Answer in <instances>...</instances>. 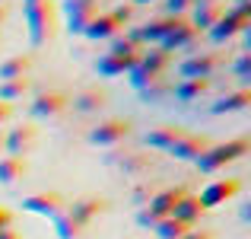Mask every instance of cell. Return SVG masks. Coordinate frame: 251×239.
I'll return each instance as SVG.
<instances>
[{
    "instance_id": "6da1fadb",
    "label": "cell",
    "mask_w": 251,
    "mask_h": 239,
    "mask_svg": "<svg viewBox=\"0 0 251 239\" xmlns=\"http://www.w3.org/2000/svg\"><path fill=\"white\" fill-rule=\"evenodd\" d=\"M169 67H172V55H169L166 48H159V45H153V48H143L140 55H137L134 67L127 70V80H130V86L140 92L147 83H153V80L166 77Z\"/></svg>"
},
{
    "instance_id": "7a4b0ae2",
    "label": "cell",
    "mask_w": 251,
    "mask_h": 239,
    "mask_svg": "<svg viewBox=\"0 0 251 239\" xmlns=\"http://www.w3.org/2000/svg\"><path fill=\"white\" fill-rule=\"evenodd\" d=\"M248 150H251L248 137H232V141H226V144H210V147L194 159V166H197L201 172H207V176H210V172H220L223 166L242 159Z\"/></svg>"
},
{
    "instance_id": "3957f363",
    "label": "cell",
    "mask_w": 251,
    "mask_h": 239,
    "mask_svg": "<svg viewBox=\"0 0 251 239\" xmlns=\"http://www.w3.org/2000/svg\"><path fill=\"white\" fill-rule=\"evenodd\" d=\"M251 26V6H226V13L220 16V23L207 32L216 45L223 42H232L235 35H245Z\"/></svg>"
},
{
    "instance_id": "277c9868",
    "label": "cell",
    "mask_w": 251,
    "mask_h": 239,
    "mask_svg": "<svg viewBox=\"0 0 251 239\" xmlns=\"http://www.w3.org/2000/svg\"><path fill=\"white\" fill-rule=\"evenodd\" d=\"M25 10V26H29V38L32 45H45L54 32V6L51 0L45 3H35V6H23Z\"/></svg>"
},
{
    "instance_id": "5b68a950",
    "label": "cell",
    "mask_w": 251,
    "mask_h": 239,
    "mask_svg": "<svg viewBox=\"0 0 251 239\" xmlns=\"http://www.w3.org/2000/svg\"><path fill=\"white\" fill-rule=\"evenodd\" d=\"M223 67V55H216V51H191V58H184L181 61V80H210L216 74V70Z\"/></svg>"
},
{
    "instance_id": "8992f818",
    "label": "cell",
    "mask_w": 251,
    "mask_h": 239,
    "mask_svg": "<svg viewBox=\"0 0 251 239\" xmlns=\"http://www.w3.org/2000/svg\"><path fill=\"white\" fill-rule=\"evenodd\" d=\"M130 128L134 124L127 118H105V121H99L89 131V144H96V147H115L124 137H130Z\"/></svg>"
},
{
    "instance_id": "52a82bcc",
    "label": "cell",
    "mask_w": 251,
    "mask_h": 239,
    "mask_svg": "<svg viewBox=\"0 0 251 239\" xmlns=\"http://www.w3.org/2000/svg\"><path fill=\"white\" fill-rule=\"evenodd\" d=\"M61 10H64V19H67V32L83 35V29L89 26V19L99 13V3L96 0H64Z\"/></svg>"
},
{
    "instance_id": "ba28073f",
    "label": "cell",
    "mask_w": 251,
    "mask_h": 239,
    "mask_svg": "<svg viewBox=\"0 0 251 239\" xmlns=\"http://www.w3.org/2000/svg\"><path fill=\"white\" fill-rule=\"evenodd\" d=\"M239 191H242V182H239V179H216V182H210L197 198H201L203 210H210V208H220V204L232 201Z\"/></svg>"
},
{
    "instance_id": "9c48e42d",
    "label": "cell",
    "mask_w": 251,
    "mask_h": 239,
    "mask_svg": "<svg viewBox=\"0 0 251 239\" xmlns=\"http://www.w3.org/2000/svg\"><path fill=\"white\" fill-rule=\"evenodd\" d=\"M223 13H226V0H201V3L191 6V19L188 23L194 26L197 32H210L216 23H220Z\"/></svg>"
},
{
    "instance_id": "30bf717a",
    "label": "cell",
    "mask_w": 251,
    "mask_h": 239,
    "mask_svg": "<svg viewBox=\"0 0 251 239\" xmlns=\"http://www.w3.org/2000/svg\"><path fill=\"white\" fill-rule=\"evenodd\" d=\"M207 147H210V137L207 134H191V131H181V137L169 147V153L175 156V159H181V163H194V159L201 156Z\"/></svg>"
},
{
    "instance_id": "8fae6325",
    "label": "cell",
    "mask_w": 251,
    "mask_h": 239,
    "mask_svg": "<svg viewBox=\"0 0 251 239\" xmlns=\"http://www.w3.org/2000/svg\"><path fill=\"white\" fill-rule=\"evenodd\" d=\"M23 210L42 214V217H51V220H54V217L64 210V195H57V191H35V195L23 198Z\"/></svg>"
},
{
    "instance_id": "7c38bea8",
    "label": "cell",
    "mask_w": 251,
    "mask_h": 239,
    "mask_svg": "<svg viewBox=\"0 0 251 239\" xmlns=\"http://www.w3.org/2000/svg\"><path fill=\"white\" fill-rule=\"evenodd\" d=\"M67 105H70V99L64 96L61 90H48V92H38V96L32 99L29 112L35 118H54V115H61Z\"/></svg>"
},
{
    "instance_id": "4fadbf2b",
    "label": "cell",
    "mask_w": 251,
    "mask_h": 239,
    "mask_svg": "<svg viewBox=\"0 0 251 239\" xmlns=\"http://www.w3.org/2000/svg\"><path fill=\"white\" fill-rule=\"evenodd\" d=\"M38 141V131L32 124H19V128H10V134L3 137V147H6V156H23L35 147Z\"/></svg>"
},
{
    "instance_id": "5bb4252c",
    "label": "cell",
    "mask_w": 251,
    "mask_h": 239,
    "mask_svg": "<svg viewBox=\"0 0 251 239\" xmlns=\"http://www.w3.org/2000/svg\"><path fill=\"white\" fill-rule=\"evenodd\" d=\"M197 35H201V32H197L194 26L188 23V19H181V23H178V26L169 32L166 38H162V45H159V48H166L169 55H172V51H181V48H188V51H191V48L197 45Z\"/></svg>"
},
{
    "instance_id": "9a60e30c",
    "label": "cell",
    "mask_w": 251,
    "mask_h": 239,
    "mask_svg": "<svg viewBox=\"0 0 251 239\" xmlns=\"http://www.w3.org/2000/svg\"><path fill=\"white\" fill-rule=\"evenodd\" d=\"M83 35L92 38V42H105V38L121 35V26H118V19L111 16V13H96V16L89 19V26L83 29Z\"/></svg>"
},
{
    "instance_id": "2e32d148",
    "label": "cell",
    "mask_w": 251,
    "mask_h": 239,
    "mask_svg": "<svg viewBox=\"0 0 251 239\" xmlns=\"http://www.w3.org/2000/svg\"><path fill=\"white\" fill-rule=\"evenodd\" d=\"M137 58H121V55H111V51H105V55L96 58V74L105 77V80H115V77H127V70L134 67Z\"/></svg>"
},
{
    "instance_id": "e0dca14e",
    "label": "cell",
    "mask_w": 251,
    "mask_h": 239,
    "mask_svg": "<svg viewBox=\"0 0 251 239\" xmlns=\"http://www.w3.org/2000/svg\"><path fill=\"white\" fill-rule=\"evenodd\" d=\"M184 195H188L184 188H162V191H156V195L150 198V201L143 204V208H147L150 214H156V217L162 220V217H172V210H175V204L181 201Z\"/></svg>"
},
{
    "instance_id": "ac0fdd59",
    "label": "cell",
    "mask_w": 251,
    "mask_h": 239,
    "mask_svg": "<svg viewBox=\"0 0 251 239\" xmlns=\"http://www.w3.org/2000/svg\"><path fill=\"white\" fill-rule=\"evenodd\" d=\"M108 210V201H102V198H80V201H74L67 208V214L74 217L76 223H83V227H89L92 220H96L99 214H105Z\"/></svg>"
},
{
    "instance_id": "d6986e66",
    "label": "cell",
    "mask_w": 251,
    "mask_h": 239,
    "mask_svg": "<svg viewBox=\"0 0 251 239\" xmlns=\"http://www.w3.org/2000/svg\"><path fill=\"white\" fill-rule=\"evenodd\" d=\"M248 102H251V90H232V92H226V96H220L213 105H210V112L213 115H229V112H242V109H248Z\"/></svg>"
},
{
    "instance_id": "ffe728a7",
    "label": "cell",
    "mask_w": 251,
    "mask_h": 239,
    "mask_svg": "<svg viewBox=\"0 0 251 239\" xmlns=\"http://www.w3.org/2000/svg\"><path fill=\"white\" fill-rule=\"evenodd\" d=\"M181 137V128H175V124H159V128H153V131H147L143 134V144L147 147H153V150H166L169 153V147Z\"/></svg>"
},
{
    "instance_id": "44dd1931",
    "label": "cell",
    "mask_w": 251,
    "mask_h": 239,
    "mask_svg": "<svg viewBox=\"0 0 251 239\" xmlns=\"http://www.w3.org/2000/svg\"><path fill=\"white\" fill-rule=\"evenodd\" d=\"M203 214H207V210H203V204H201V198H197V195H184L181 201L175 204V210H172V217L181 220V223H188V227H194Z\"/></svg>"
},
{
    "instance_id": "7402d4cb",
    "label": "cell",
    "mask_w": 251,
    "mask_h": 239,
    "mask_svg": "<svg viewBox=\"0 0 251 239\" xmlns=\"http://www.w3.org/2000/svg\"><path fill=\"white\" fill-rule=\"evenodd\" d=\"M207 90H210V80H203V77H197V80H178V83H172V96H175L178 102H194V99H201Z\"/></svg>"
},
{
    "instance_id": "603a6c76",
    "label": "cell",
    "mask_w": 251,
    "mask_h": 239,
    "mask_svg": "<svg viewBox=\"0 0 251 239\" xmlns=\"http://www.w3.org/2000/svg\"><path fill=\"white\" fill-rule=\"evenodd\" d=\"M32 67V58L29 55H10L0 61V83L3 80H19V77H29Z\"/></svg>"
},
{
    "instance_id": "cb8c5ba5",
    "label": "cell",
    "mask_w": 251,
    "mask_h": 239,
    "mask_svg": "<svg viewBox=\"0 0 251 239\" xmlns=\"http://www.w3.org/2000/svg\"><path fill=\"white\" fill-rule=\"evenodd\" d=\"M23 176H25V159L23 156H0V182L3 185H13Z\"/></svg>"
},
{
    "instance_id": "d4e9b609",
    "label": "cell",
    "mask_w": 251,
    "mask_h": 239,
    "mask_svg": "<svg viewBox=\"0 0 251 239\" xmlns=\"http://www.w3.org/2000/svg\"><path fill=\"white\" fill-rule=\"evenodd\" d=\"M74 105L76 112H99L105 105V92L102 90H83V92H76L74 96Z\"/></svg>"
},
{
    "instance_id": "484cf974",
    "label": "cell",
    "mask_w": 251,
    "mask_h": 239,
    "mask_svg": "<svg viewBox=\"0 0 251 239\" xmlns=\"http://www.w3.org/2000/svg\"><path fill=\"white\" fill-rule=\"evenodd\" d=\"M156 236L159 239H181V236H188L194 227H188V223H181V220H175V217H162L159 223H156Z\"/></svg>"
},
{
    "instance_id": "4316f807",
    "label": "cell",
    "mask_w": 251,
    "mask_h": 239,
    "mask_svg": "<svg viewBox=\"0 0 251 239\" xmlns=\"http://www.w3.org/2000/svg\"><path fill=\"white\" fill-rule=\"evenodd\" d=\"M54 230H57V239H80L86 227H83V223H76L67 210H61V214L54 217Z\"/></svg>"
},
{
    "instance_id": "83f0119b",
    "label": "cell",
    "mask_w": 251,
    "mask_h": 239,
    "mask_svg": "<svg viewBox=\"0 0 251 239\" xmlns=\"http://www.w3.org/2000/svg\"><path fill=\"white\" fill-rule=\"evenodd\" d=\"M32 80L29 77H19V80H3L0 83V102H13V99H23L29 92Z\"/></svg>"
},
{
    "instance_id": "f1b7e54d",
    "label": "cell",
    "mask_w": 251,
    "mask_h": 239,
    "mask_svg": "<svg viewBox=\"0 0 251 239\" xmlns=\"http://www.w3.org/2000/svg\"><path fill=\"white\" fill-rule=\"evenodd\" d=\"M140 96L147 99V102H159L162 96H172V83H169L166 77H159V80H153V83H147V86H143V90H140Z\"/></svg>"
},
{
    "instance_id": "f546056e",
    "label": "cell",
    "mask_w": 251,
    "mask_h": 239,
    "mask_svg": "<svg viewBox=\"0 0 251 239\" xmlns=\"http://www.w3.org/2000/svg\"><path fill=\"white\" fill-rule=\"evenodd\" d=\"M235 74H239V83L242 90H248V80H251V51L245 48L239 55V61H235Z\"/></svg>"
},
{
    "instance_id": "4dcf8cb0",
    "label": "cell",
    "mask_w": 251,
    "mask_h": 239,
    "mask_svg": "<svg viewBox=\"0 0 251 239\" xmlns=\"http://www.w3.org/2000/svg\"><path fill=\"white\" fill-rule=\"evenodd\" d=\"M134 10H137L134 3H118L115 10H108V13H111V16L118 19V26H121V29H124V26H127L130 19H134Z\"/></svg>"
},
{
    "instance_id": "1f68e13d",
    "label": "cell",
    "mask_w": 251,
    "mask_h": 239,
    "mask_svg": "<svg viewBox=\"0 0 251 239\" xmlns=\"http://www.w3.org/2000/svg\"><path fill=\"white\" fill-rule=\"evenodd\" d=\"M166 3V16H175V19H184V13L191 10V0H162Z\"/></svg>"
},
{
    "instance_id": "d6a6232c",
    "label": "cell",
    "mask_w": 251,
    "mask_h": 239,
    "mask_svg": "<svg viewBox=\"0 0 251 239\" xmlns=\"http://www.w3.org/2000/svg\"><path fill=\"white\" fill-rule=\"evenodd\" d=\"M118 166H121L124 172H140V169H147V159L143 156H130V159H118Z\"/></svg>"
},
{
    "instance_id": "836d02e7",
    "label": "cell",
    "mask_w": 251,
    "mask_h": 239,
    "mask_svg": "<svg viewBox=\"0 0 251 239\" xmlns=\"http://www.w3.org/2000/svg\"><path fill=\"white\" fill-rule=\"evenodd\" d=\"M137 223H140V227H147V230H153L156 223H159V217H156V214H150L147 208H140V210H137Z\"/></svg>"
},
{
    "instance_id": "e575fe53",
    "label": "cell",
    "mask_w": 251,
    "mask_h": 239,
    "mask_svg": "<svg viewBox=\"0 0 251 239\" xmlns=\"http://www.w3.org/2000/svg\"><path fill=\"white\" fill-rule=\"evenodd\" d=\"M10 118H13V105L10 102H0V128H3Z\"/></svg>"
},
{
    "instance_id": "d590c367",
    "label": "cell",
    "mask_w": 251,
    "mask_h": 239,
    "mask_svg": "<svg viewBox=\"0 0 251 239\" xmlns=\"http://www.w3.org/2000/svg\"><path fill=\"white\" fill-rule=\"evenodd\" d=\"M6 227H10V210L0 208V230H6Z\"/></svg>"
},
{
    "instance_id": "8d00e7d4",
    "label": "cell",
    "mask_w": 251,
    "mask_h": 239,
    "mask_svg": "<svg viewBox=\"0 0 251 239\" xmlns=\"http://www.w3.org/2000/svg\"><path fill=\"white\" fill-rule=\"evenodd\" d=\"M181 239H210V233H203V230H191V233L181 236Z\"/></svg>"
},
{
    "instance_id": "74e56055",
    "label": "cell",
    "mask_w": 251,
    "mask_h": 239,
    "mask_svg": "<svg viewBox=\"0 0 251 239\" xmlns=\"http://www.w3.org/2000/svg\"><path fill=\"white\" fill-rule=\"evenodd\" d=\"M0 239H23V236H19L16 230H10V227H6V230H0Z\"/></svg>"
},
{
    "instance_id": "f35d334b",
    "label": "cell",
    "mask_w": 251,
    "mask_h": 239,
    "mask_svg": "<svg viewBox=\"0 0 251 239\" xmlns=\"http://www.w3.org/2000/svg\"><path fill=\"white\" fill-rule=\"evenodd\" d=\"M134 6H150V3H156V0H130Z\"/></svg>"
},
{
    "instance_id": "ab89813d",
    "label": "cell",
    "mask_w": 251,
    "mask_h": 239,
    "mask_svg": "<svg viewBox=\"0 0 251 239\" xmlns=\"http://www.w3.org/2000/svg\"><path fill=\"white\" fill-rule=\"evenodd\" d=\"M35 3H45V0H23V6H35Z\"/></svg>"
},
{
    "instance_id": "60d3db41",
    "label": "cell",
    "mask_w": 251,
    "mask_h": 239,
    "mask_svg": "<svg viewBox=\"0 0 251 239\" xmlns=\"http://www.w3.org/2000/svg\"><path fill=\"white\" fill-rule=\"evenodd\" d=\"M235 6H251V0H235Z\"/></svg>"
},
{
    "instance_id": "b9f144b4",
    "label": "cell",
    "mask_w": 251,
    "mask_h": 239,
    "mask_svg": "<svg viewBox=\"0 0 251 239\" xmlns=\"http://www.w3.org/2000/svg\"><path fill=\"white\" fill-rule=\"evenodd\" d=\"M194 3H201V0H191V6H194Z\"/></svg>"
}]
</instances>
